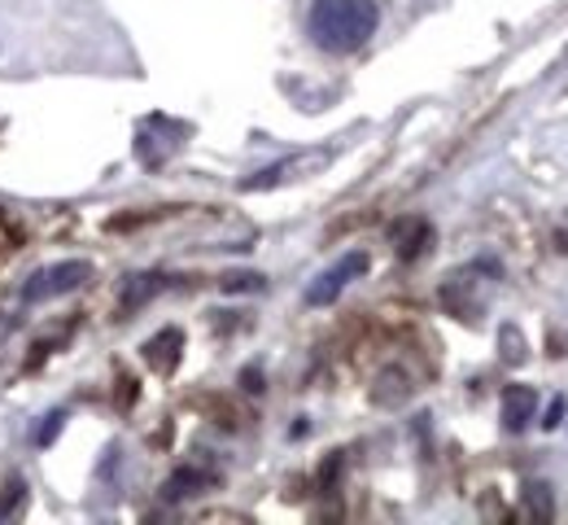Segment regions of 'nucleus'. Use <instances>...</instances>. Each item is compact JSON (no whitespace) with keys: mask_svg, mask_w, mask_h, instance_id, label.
I'll return each mask as SVG.
<instances>
[{"mask_svg":"<svg viewBox=\"0 0 568 525\" xmlns=\"http://www.w3.org/2000/svg\"><path fill=\"white\" fill-rule=\"evenodd\" d=\"M376 22H381L376 0H315L306 31L324 53H355L376 36Z\"/></svg>","mask_w":568,"mask_h":525,"instance_id":"1","label":"nucleus"},{"mask_svg":"<svg viewBox=\"0 0 568 525\" xmlns=\"http://www.w3.org/2000/svg\"><path fill=\"white\" fill-rule=\"evenodd\" d=\"M83 281H92V263H83V259H67V263L40 267V272H31V281L22 285V302H27V306L53 302V299H62V294H74Z\"/></svg>","mask_w":568,"mask_h":525,"instance_id":"2","label":"nucleus"},{"mask_svg":"<svg viewBox=\"0 0 568 525\" xmlns=\"http://www.w3.org/2000/svg\"><path fill=\"white\" fill-rule=\"evenodd\" d=\"M367 272V254L363 250H351V254H342L333 267H324L315 281H311V290H306V302L311 306H333V302L342 299L351 285H355L358 276Z\"/></svg>","mask_w":568,"mask_h":525,"instance_id":"3","label":"nucleus"},{"mask_svg":"<svg viewBox=\"0 0 568 525\" xmlns=\"http://www.w3.org/2000/svg\"><path fill=\"white\" fill-rule=\"evenodd\" d=\"M534 407H538L534 385H507L503 390V430L507 434H520L534 421Z\"/></svg>","mask_w":568,"mask_h":525,"instance_id":"4","label":"nucleus"},{"mask_svg":"<svg viewBox=\"0 0 568 525\" xmlns=\"http://www.w3.org/2000/svg\"><path fill=\"white\" fill-rule=\"evenodd\" d=\"M180 351H184V333L180 329H162L158 337L144 342V360L158 368V373H171L180 364Z\"/></svg>","mask_w":568,"mask_h":525,"instance_id":"5","label":"nucleus"},{"mask_svg":"<svg viewBox=\"0 0 568 525\" xmlns=\"http://www.w3.org/2000/svg\"><path fill=\"white\" fill-rule=\"evenodd\" d=\"M211 482V473H202V468H180L166 486H162V495L166 499H184V495H193V486H206Z\"/></svg>","mask_w":568,"mask_h":525,"instance_id":"6","label":"nucleus"},{"mask_svg":"<svg viewBox=\"0 0 568 525\" xmlns=\"http://www.w3.org/2000/svg\"><path fill=\"white\" fill-rule=\"evenodd\" d=\"M525 504H529V513H534L538 522H551V517H556V499H551V486H547V482H534V486L525 491Z\"/></svg>","mask_w":568,"mask_h":525,"instance_id":"7","label":"nucleus"},{"mask_svg":"<svg viewBox=\"0 0 568 525\" xmlns=\"http://www.w3.org/2000/svg\"><path fill=\"white\" fill-rule=\"evenodd\" d=\"M498 342H503V360H507V364H520V360H525V337L516 333V324H507Z\"/></svg>","mask_w":568,"mask_h":525,"instance_id":"8","label":"nucleus"},{"mask_svg":"<svg viewBox=\"0 0 568 525\" xmlns=\"http://www.w3.org/2000/svg\"><path fill=\"white\" fill-rule=\"evenodd\" d=\"M153 290H162V276H136V285H128V299L123 302H128V306H132V302H144Z\"/></svg>","mask_w":568,"mask_h":525,"instance_id":"9","label":"nucleus"},{"mask_svg":"<svg viewBox=\"0 0 568 525\" xmlns=\"http://www.w3.org/2000/svg\"><path fill=\"white\" fill-rule=\"evenodd\" d=\"M62 421H67V412H53V416H49V425L40 430V447H49V443L62 434Z\"/></svg>","mask_w":568,"mask_h":525,"instance_id":"10","label":"nucleus"},{"mask_svg":"<svg viewBox=\"0 0 568 525\" xmlns=\"http://www.w3.org/2000/svg\"><path fill=\"white\" fill-rule=\"evenodd\" d=\"M223 290H232V294H236V290H263V276H227Z\"/></svg>","mask_w":568,"mask_h":525,"instance_id":"11","label":"nucleus"},{"mask_svg":"<svg viewBox=\"0 0 568 525\" xmlns=\"http://www.w3.org/2000/svg\"><path fill=\"white\" fill-rule=\"evenodd\" d=\"M565 412H568V403H565V398H556V403L547 407V421H542V430H556V425H565Z\"/></svg>","mask_w":568,"mask_h":525,"instance_id":"12","label":"nucleus"}]
</instances>
